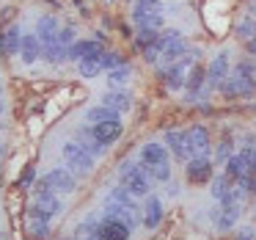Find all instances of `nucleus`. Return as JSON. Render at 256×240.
<instances>
[{
    "instance_id": "obj_35",
    "label": "nucleus",
    "mask_w": 256,
    "mask_h": 240,
    "mask_svg": "<svg viewBox=\"0 0 256 240\" xmlns=\"http://www.w3.org/2000/svg\"><path fill=\"white\" fill-rule=\"evenodd\" d=\"M237 234H240V240H254V229H248V226H242Z\"/></svg>"
},
{
    "instance_id": "obj_30",
    "label": "nucleus",
    "mask_w": 256,
    "mask_h": 240,
    "mask_svg": "<svg viewBox=\"0 0 256 240\" xmlns=\"http://www.w3.org/2000/svg\"><path fill=\"white\" fill-rule=\"evenodd\" d=\"M237 36H240V39H245V42H248V39H254V36H256V23H254V20H250V17H245L242 23L237 25Z\"/></svg>"
},
{
    "instance_id": "obj_15",
    "label": "nucleus",
    "mask_w": 256,
    "mask_h": 240,
    "mask_svg": "<svg viewBox=\"0 0 256 240\" xmlns=\"http://www.w3.org/2000/svg\"><path fill=\"white\" fill-rule=\"evenodd\" d=\"M20 56H22V64H36L42 56H44V45L36 34L22 36V45H20Z\"/></svg>"
},
{
    "instance_id": "obj_34",
    "label": "nucleus",
    "mask_w": 256,
    "mask_h": 240,
    "mask_svg": "<svg viewBox=\"0 0 256 240\" xmlns=\"http://www.w3.org/2000/svg\"><path fill=\"white\" fill-rule=\"evenodd\" d=\"M218 163H226L228 157H232V141H220V146H218Z\"/></svg>"
},
{
    "instance_id": "obj_22",
    "label": "nucleus",
    "mask_w": 256,
    "mask_h": 240,
    "mask_svg": "<svg viewBox=\"0 0 256 240\" xmlns=\"http://www.w3.org/2000/svg\"><path fill=\"white\" fill-rule=\"evenodd\" d=\"M100 226L102 221L100 218H86L83 223H78V229H74V240H100Z\"/></svg>"
},
{
    "instance_id": "obj_1",
    "label": "nucleus",
    "mask_w": 256,
    "mask_h": 240,
    "mask_svg": "<svg viewBox=\"0 0 256 240\" xmlns=\"http://www.w3.org/2000/svg\"><path fill=\"white\" fill-rule=\"evenodd\" d=\"M140 166L149 171L152 179L168 182L171 179V163H168V149L162 144H144L140 146Z\"/></svg>"
},
{
    "instance_id": "obj_20",
    "label": "nucleus",
    "mask_w": 256,
    "mask_h": 240,
    "mask_svg": "<svg viewBox=\"0 0 256 240\" xmlns=\"http://www.w3.org/2000/svg\"><path fill=\"white\" fill-rule=\"evenodd\" d=\"M102 105H110L113 111H118V113H127L130 108H132V97H130L127 91L110 89L105 97H102Z\"/></svg>"
},
{
    "instance_id": "obj_8",
    "label": "nucleus",
    "mask_w": 256,
    "mask_h": 240,
    "mask_svg": "<svg viewBox=\"0 0 256 240\" xmlns=\"http://www.w3.org/2000/svg\"><path fill=\"white\" fill-rule=\"evenodd\" d=\"M220 94L228 97V100H237V97H250L256 91V83L250 78H242V75H234V78H226L220 86Z\"/></svg>"
},
{
    "instance_id": "obj_31",
    "label": "nucleus",
    "mask_w": 256,
    "mask_h": 240,
    "mask_svg": "<svg viewBox=\"0 0 256 240\" xmlns=\"http://www.w3.org/2000/svg\"><path fill=\"white\" fill-rule=\"evenodd\" d=\"M56 42L61 47H66V53H69V47L74 45V28H61V31H58V36H56Z\"/></svg>"
},
{
    "instance_id": "obj_32",
    "label": "nucleus",
    "mask_w": 256,
    "mask_h": 240,
    "mask_svg": "<svg viewBox=\"0 0 256 240\" xmlns=\"http://www.w3.org/2000/svg\"><path fill=\"white\" fill-rule=\"evenodd\" d=\"M102 67L110 72V69H116V67H124V58L118 56V53H105V56H102Z\"/></svg>"
},
{
    "instance_id": "obj_36",
    "label": "nucleus",
    "mask_w": 256,
    "mask_h": 240,
    "mask_svg": "<svg viewBox=\"0 0 256 240\" xmlns=\"http://www.w3.org/2000/svg\"><path fill=\"white\" fill-rule=\"evenodd\" d=\"M245 50H248L250 56H256V36H254V39H248V42H245Z\"/></svg>"
},
{
    "instance_id": "obj_13",
    "label": "nucleus",
    "mask_w": 256,
    "mask_h": 240,
    "mask_svg": "<svg viewBox=\"0 0 256 240\" xmlns=\"http://www.w3.org/2000/svg\"><path fill=\"white\" fill-rule=\"evenodd\" d=\"M105 215L124 221L130 229H135V223H138V210H135V207H127V204H122V201H113V199H105Z\"/></svg>"
},
{
    "instance_id": "obj_23",
    "label": "nucleus",
    "mask_w": 256,
    "mask_h": 240,
    "mask_svg": "<svg viewBox=\"0 0 256 240\" xmlns=\"http://www.w3.org/2000/svg\"><path fill=\"white\" fill-rule=\"evenodd\" d=\"M237 215H240V204H220V210L215 212V223L220 229H232Z\"/></svg>"
},
{
    "instance_id": "obj_24",
    "label": "nucleus",
    "mask_w": 256,
    "mask_h": 240,
    "mask_svg": "<svg viewBox=\"0 0 256 240\" xmlns=\"http://www.w3.org/2000/svg\"><path fill=\"white\" fill-rule=\"evenodd\" d=\"M157 12H162L160 0H135V6H132V23L144 20L146 14H157Z\"/></svg>"
},
{
    "instance_id": "obj_25",
    "label": "nucleus",
    "mask_w": 256,
    "mask_h": 240,
    "mask_svg": "<svg viewBox=\"0 0 256 240\" xmlns=\"http://www.w3.org/2000/svg\"><path fill=\"white\" fill-rule=\"evenodd\" d=\"M108 119H118V111H113L110 105H96L91 111H86V122H91V124L108 122Z\"/></svg>"
},
{
    "instance_id": "obj_18",
    "label": "nucleus",
    "mask_w": 256,
    "mask_h": 240,
    "mask_svg": "<svg viewBox=\"0 0 256 240\" xmlns=\"http://www.w3.org/2000/svg\"><path fill=\"white\" fill-rule=\"evenodd\" d=\"M162 221V201L157 196H146V207H144V226L146 229H157Z\"/></svg>"
},
{
    "instance_id": "obj_16",
    "label": "nucleus",
    "mask_w": 256,
    "mask_h": 240,
    "mask_svg": "<svg viewBox=\"0 0 256 240\" xmlns=\"http://www.w3.org/2000/svg\"><path fill=\"white\" fill-rule=\"evenodd\" d=\"M226 75H228V53L223 50L212 58L210 69H206V80H210V86H220L226 80Z\"/></svg>"
},
{
    "instance_id": "obj_28",
    "label": "nucleus",
    "mask_w": 256,
    "mask_h": 240,
    "mask_svg": "<svg viewBox=\"0 0 256 240\" xmlns=\"http://www.w3.org/2000/svg\"><path fill=\"white\" fill-rule=\"evenodd\" d=\"M102 69H105L102 67V58H83V61H80V75H83V78H94Z\"/></svg>"
},
{
    "instance_id": "obj_33",
    "label": "nucleus",
    "mask_w": 256,
    "mask_h": 240,
    "mask_svg": "<svg viewBox=\"0 0 256 240\" xmlns=\"http://www.w3.org/2000/svg\"><path fill=\"white\" fill-rule=\"evenodd\" d=\"M30 232L36 234V237H42V234H50V221H36V218H30Z\"/></svg>"
},
{
    "instance_id": "obj_14",
    "label": "nucleus",
    "mask_w": 256,
    "mask_h": 240,
    "mask_svg": "<svg viewBox=\"0 0 256 240\" xmlns=\"http://www.w3.org/2000/svg\"><path fill=\"white\" fill-rule=\"evenodd\" d=\"M166 146L179 157V160H190V146H188V130H168L166 133Z\"/></svg>"
},
{
    "instance_id": "obj_26",
    "label": "nucleus",
    "mask_w": 256,
    "mask_h": 240,
    "mask_svg": "<svg viewBox=\"0 0 256 240\" xmlns=\"http://www.w3.org/2000/svg\"><path fill=\"white\" fill-rule=\"evenodd\" d=\"M232 179H228V174H220V177L212 179V196H215L218 201H226L228 193H232Z\"/></svg>"
},
{
    "instance_id": "obj_39",
    "label": "nucleus",
    "mask_w": 256,
    "mask_h": 240,
    "mask_svg": "<svg viewBox=\"0 0 256 240\" xmlns=\"http://www.w3.org/2000/svg\"><path fill=\"white\" fill-rule=\"evenodd\" d=\"M0 113H3V102H0Z\"/></svg>"
},
{
    "instance_id": "obj_6",
    "label": "nucleus",
    "mask_w": 256,
    "mask_h": 240,
    "mask_svg": "<svg viewBox=\"0 0 256 240\" xmlns=\"http://www.w3.org/2000/svg\"><path fill=\"white\" fill-rule=\"evenodd\" d=\"M160 42H162L160 64H174L176 58H182L184 53H188V39H184L179 31H166V34H160Z\"/></svg>"
},
{
    "instance_id": "obj_2",
    "label": "nucleus",
    "mask_w": 256,
    "mask_h": 240,
    "mask_svg": "<svg viewBox=\"0 0 256 240\" xmlns=\"http://www.w3.org/2000/svg\"><path fill=\"white\" fill-rule=\"evenodd\" d=\"M118 179H122V185L132 196H149V190H152V177L140 163L124 160L122 166H118Z\"/></svg>"
},
{
    "instance_id": "obj_29",
    "label": "nucleus",
    "mask_w": 256,
    "mask_h": 240,
    "mask_svg": "<svg viewBox=\"0 0 256 240\" xmlns=\"http://www.w3.org/2000/svg\"><path fill=\"white\" fill-rule=\"evenodd\" d=\"M108 199H113V201H122V204H127V207H135L138 210V204H135V196L130 193L124 185H118V188H113L110 193H108Z\"/></svg>"
},
{
    "instance_id": "obj_3",
    "label": "nucleus",
    "mask_w": 256,
    "mask_h": 240,
    "mask_svg": "<svg viewBox=\"0 0 256 240\" xmlns=\"http://www.w3.org/2000/svg\"><path fill=\"white\" fill-rule=\"evenodd\" d=\"M61 155L74 174H91V168H94V155L80 141H66L61 146Z\"/></svg>"
},
{
    "instance_id": "obj_19",
    "label": "nucleus",
    "mask_w": 256,
    "mask_h": 240,
    "mask_svg": "<svg viewBox=\"0 0 256 240\" xmlns=\"http://www.w3.org/2000/svg\"><path fill=\"white\" fill-rule=\"evenodd\" d=\"M58 20L52 17V14H44V17H39V23H36V36L42 39V45H50V42H56L58 36Z\"/></svg>"
},
{
    "instance_id": "obj_7",
    "label": "nucleus",
    "mask_w": 256,
    "mask_h": 240,
    "mask_svg": "<svg viewBox=\"0 0 256 240\" xmlns=\"http://www.w3.org/2000/svg\"><path fill=\"white\" fill-rule=\"evenodd\" d=\"M42 188H50V190H56V193L69 196L78 188V179H74L66 168H52V171H47L44 177H42Z\"/></svg>"
},
{
    "instance_id": "obj_38",
    "label": "nucleus",
    "mask_w": 256,
    "mask_h": 240,
    "mask_svg": "<svg viewBox=\"0 0 256 240\" xmlns=\"http://www.w3.org/2000/svg\"><path fill=\"white\" fill-rule=\"evenodd\" d=\"M248 6H250V14H256V0H250Z\"/></svg>"
},
{
    "instance_id": "obj_10",
    "label": "nucleus",
    "mask_w": 256,
    "mask_h": 240,
    "mask_svg": "<svg viewBox=\"0 0 256 240\" xmlns=\"http://www.w3.org/2000/svg\"><path fill=\"white\" fill-rule=\"evenodd\" d=\"M105 56V47H102L100 39H83V42H74L69 47L66 58L69 61H83V58H102Z\"/></svg>"
},
{
    "instance_id": "obj_21",
    "label": "nucleus",
    "mask_w": 256,
    "mask_h": 240,
    "mask_svg": "<svg viewBox=\"0 0 256 240\" xmlns=\"http://www.w3.org/2000/svg\"><path fill=\"white\" fill-rule=\"evenodd\" d=\"M20 45H22V36H20L17 25H12L6 34H0V53H3V56H17Z\"/></svg>"
},
{
    "instance_id": "obj_4",
    "label": "nucleus",
    "mask_w": 256,
    "mask_h": 240,
    "mask_svg": "<svg viewBox=\"0 0 256 240\" xmlns=\"http://www.w3.org/2000/svg\"><path fill=\"white\" fill-rule=\"evenodd\" d=\"M193 67H196V53H184L182 58H176L174 64H168V69L162 72L166 86H168V89H174V91L184 89V86H188L190 72H193Z\"/></svg>"
},
{
    "instance_id": "obj_27",
    "label": "nucleus",
    "mask_w": 256,
    "mask_h": 240,
    "mask_svg": "<svg viewBox=\"0 0 256 240\" xmlns=\"http://www.w3.org/2000/svg\"><path fill=\"white\" fill-rule=\"evenodd\" d=\"M130 78H132V69L124 64V67H116V69L108 72V86H110V89H118V86H124Z\"/></svg>"
},
{
    "instance_id": "obj_17",
    "label": "nucleus",
    "mask_w": 256,
    "mask_h": 240,
    "mask_svg": "<svg viewBox=\"0 0 256 240\" xmlns=\"http://www.w3.org/2000/svg\"><path fill=\"white\" fill-rule=\"evenodd\" d=\"M188 179L190 182H206V179H212V163L206 157H190Z\"/></svg>"
},
{
    "instance_id": "obj_12",
    "label": "nucleus",
    "mask_w": 256,
    "mask_h": 240,
    "mask_svg": "<svg viewBox=\"0 0 256 240\" xmlns=\"http://www.w3.org/2000/svg\"><path fill=\"white\" fill-rule=\"evenodd\" d=\"M132 229L127 226L124 221L118 218H102V226H100V240H130Z\"/></svg>"
},
{
    "instance_id": "obj_5",
    "label": "nucleus",
    "mask_w": 256,
    "mask_h": 240,
    "mask_svg": "<svg viewBox=\"0 0 256 240\" xmlns=\"http://www.w3.org/2000/svg\"><path fill=\"white\" fill-rule=\"evenodd\" d=\"M28 212H30V218H36V221H50V218H56L58 212H61V201H58L56 190H50V188L36 190L34 204H30Z\"/></svg>"
},
{
    "instance_id": "obj_9",
    "label": "nucleus",
    "mask_w": 256,
    "mask_h": 240,
    "mask_svg": "<svg viewBox=\"0 0 256 240\" xmlns=\"http://www.w3.org/2000/svg\"><path fill=\"white\" fill-rule=\"evenodd\" d=\"M91 133H94V138L100 141V144L110 146L124 135V124H122V119H108V122L91 124Z\"/></svg>"
},
{
    "instance_id": "obj_11",
    "label": "nucleus",
    "mask_w": 256,
    "mask_h": 240,
    "mask_svg": "<svg viewBox=\"0 0 256 240\" xmlns=\"http://www.w3.org/2000/svg\"><path fill=\"white\" fill-rule=\"evenodd\" d=\"M188 146H190V157H206L210 152V133L204 124H193L188 130Z\"/></svg>"
},
{
    "instance_id": "obj_37",
    "label": "nucleus",
    "mask_w": 256,
    "mask_h": 240,
    "mask_svg": "<svg viewBox=\"0 0 256 240\" xmlns=\"http://www.w3.org/2000/svg\"><path fill=\"white\" fill-rule=\"evenodd\" d=\"M30 179H34V168H28V171H25V177H22V182H25V185H28V182H30Z\"/></svg>"
}]
</instances>
